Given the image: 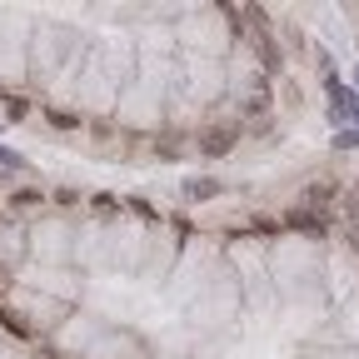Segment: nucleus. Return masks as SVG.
<instances>
[{
    "instance_id": "1",
    "label": "nucleus",
    "mask_w": 359,
    "mask_h": 359,
    "mask_svg": "<svg viewBox=\"0 0 359 359\" xmlns=\"http://www.w3.org/2000/svg\"><path fill=\"white\" fill-rule=\"evenodd\" d=\"M230 150H235V125L205 130V155H230Z\"/></svg>"
},
{
    "instance_id": "2",
    "label": "nucleus",
    "mask_w": 359,
    "mask_h": 359,
    "mask_svg": "<svg viewBox=\"0 0 359 359\" xmlns=\"http://www.w3.org/2000/svg\"><path fill=\"white\" fill-rule=\"evenodd\" d=\"M290 224H294V230H309V235H320V230H325L320 215H309V210H290Z\"/></svg>"
},
{
    "instance_id": "3",
    "label": "nucleus",
    "mask_w": 359,
    "mask_h": 359,
    "mask_svg": "<svg viewBox=\"0 0 359 359\" xmlns=\"http://www.w3.org/2000/svg\"><path fill=\"white\" fill-rule=\"evenodd\" d=\"M0 325H6L11 334H20V339H30V325L20 320V314H15V309H0Z\"/></svg>"
},
{
    "instance_id": "4",
    "label": "nucleus",
    "mask_w": 359,
    "mask_h": 359,
    "mask_svg": "<svg viewBox=\"0 0 359 359\" xmlns=\"http://www.w3.org/2000/svg\"><path fill=\"white\" fill-rule=\"evenodd\" d=\"M185 195H190V200H210V195H219V185H215V180H190Z\"/></svg>"
},
{
    "instance_id": "5",
    "label": "nucleus",
    "mask_w": 359,
    "mask_h": 359,
    "mask_svg": "<svg viewBox=\"0 0 359 359\" xmlns=\"http://www.w3.org/2000/svg\"><path fill=\"white\" fill-rule=\"evenodd\" d=\"M334 145H344V150H354V145H359V130H344V135H339V140H334Z\"/></svg>"
},
{
    "instance_id": "6",
    "label": "nucleus",
    "mask_w": 359,
    "mask_h": 359,
    "mask_svg": "<svg viewBox=\"0 0 359 359\" xmlns=\"http://www.w3.org/2000/svg\"><path fill=\"white\" fill-rule=\"evenodd\" d=\"M0 165H15V170H20V155H15V150H6V145H0Z\"/></svg>"
},
{
    "instance_id": "7",
    "label": "nucleus",
    "mask_w": 359,
    "mask_h": 359,
    "mask_svg": "<svg viewBox=\"0 0 359 359\" xmlns=\"http://www.w3.org/2000/svg\"><path fill=\"white\" fill-rule=\"evenodd\" d=\"M0 294H6V280H0Z\"/></svg>"
}]
</instances>
